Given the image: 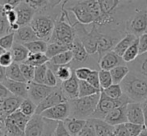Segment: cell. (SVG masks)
Masks as SVG:
<instances>
[{
  "label": "cell",
  "mask_w": 147,
  "mask_h": 136,
  "mask_svg": "<svg viewBox=\"0 0 147 136\" xmlns=\"http://www.w3.org/2000/svg\"><path fill=\"white\" fill-rule=\"evenodd\" d=\"M123 93L131 102L142 103L147 99V78L130 70L129 74L122 81Z\"/></svg>",
  "instance_id": "obj_1"
},
{
  "label": "cell",
  "mask_w": 147,
  "mask_h": 136,
  "mask_svg": "<svg viewBox=\"0 0 147 136\" xmlns=\"http://www.w3.org/2000/svg\"><path fill=\"white\" fill-rule=\"evenodd\" d=\"M76 39V33L73 25L70 23L68 17V11L65 10L63 3V8L55 22L54 30L50 38V42L59 43L66 46H72L74 40Z\"/></svg>",
  "instance_id": "obj_2"
},
{
  "label": "cell",
  "mask_w": 147,
  "mask_h": 136,
  "mask_svg": "<svg viewBox=\"0 0 147 136\" xmlns=\"http://www.w3.org/2000/svg\"><path fill=\"white\" fill-rule=\"evenodd\" d=\"M64 8L73 14L76 21L83 25L94 24L97 1H64Z\"/></svg>",
  "instance_id": "obj_3"
},
{
  "label": "cell",
  "mask_w": 147,
  "mask_h": 136,
  "mask_svg": "<svg viewBox=\"0 0 147 136\" xmlns=\"http://www.w3.org/2000/svg\"><path fill=\"white\" fill-rule=\"evenodd\" d=\"M99 99L100 93L88 97H79L73 100H68L70 104V117L89 120L96 110Z\"/></svg>",
  "instance_id": "obj_4"
},
{
  "label": "cell",
  "mask_w": 147,
  "mask_h": 136,
  "mask_svg": "<svg viewBox=\"0 0 147 136\" xmlns=\"http://www.w3.org/2000/svg\"><path fill=\"white\" fill-rule=\"evenodd\" d=\"M57 18H55L53 14H49L47 12H40L34 16L30 26L39 40L50 41Z\"/></svg>",
  "instance_id": "obj_5"
},
{
  "label": "cell",
  "mask_w": 147,
  "mask_h": 136,
  "mask_svg": "<svg viewBox=\"0 0 147 136\" xmlns=\"http://www.w3.org/2000/svg\"><path fill=\"white\" fill-rule=\"evenodd\" d=\"M129 103H132V102L130 101V99L125 94H124L121 98H119V99H112V98L108 97L103 91H101L100 99H99L98 105H97L96 110L93 113L91 118L104 120L106 115L108 114L109 112H111L113 109L117 108V107H120V106L127 105V104H129Z\"/></svg>",
  "instance_id": "obj_6"
},
{
  "label": "cell",
  "mask_w": 147,
  "mask_h": 136,
  "mask_svg": "<svg viewBox=\"0 0 147 136\" xmlns=\"http://www.w3.org/2000/svg\"><path fill=\"white\" fill-rule=\"evenodd\" d=\"M126 33L136 37L147 33V5L136 10L128 19L125 25Z\"/></svg>",
  "instance_id": "obj_7"
},
{
  "label": "cell",
  "mask_w": 147,
  "mask_h": 136,
  "mask_svg": "<svg viewBox=\"0 0 147 136\" xmlns=\"http://www.w3.org/2000/svg\"><path fill=\"white\" fill-rule=\"evenodd\" d=\"M67 101H68V99L65 96V94H64L63 90L61 89V86H58V87H56L53 90V92L50 95L47 96V97L37 106L36 114L40 115L41 113L44 112L47 109L52 108V107L56 106V105L61 104V103H64V102H67Z\"/></svg>",
  "instance_id": "obj_8"
},
{
  "label": "cell",
  "mask_w": 147,
  "mask_h": 136,
  "mask_svg": "<svg viewBox=\"0 0 147 136\" xmlns=\"http://www.w3.org/2000/svg\"><path fill=\"white\" fill-rule=\"evenodd\" d=\"M41 116L44 119L51 121H65L68 117H70V104L69 102H64L61 104H58L56 106L49 108L41 113Z\"/></svg>",
  "instance_id": "obj_9"
},
{
  "label": "cell",
  "mask_w": 147,
  "mask_h": 136,
  "mask_svg": "<svg viewBox=\"0 0 147 136\" xmlns=\"http://www.w3.org/2000/svg\"><path fill=\"white\" fill-rule=\"evenodd\" d=\"M55 88L49 87L45 84H38L35 82L29 83V93L28 98L32 100L38 106L48 95H50Z\"/></svg>",
  "instance_id": "obj_10"
},
{
  "label": "cell",
  "mask_w": 147,
  "mask_h": 136,
  "mask_svg": "<svg viewBox=\"0 0 147 136\" xmlns=\"http://www.w3.org/2000/svg\"><path fill=\"white\" fill-rule=\"evenodd\" d=\"M15 11L17 13V17H18L17 24L20 27L30 25L34 16L36 15L35 14L36 11L26 1H22L19 4V6L15 9Z\"/></svg>",
  "instance_id": "obj_11"
},
{
  "label": "cell",
  "mask_w": 147,
  "mask_h": 136,
  "mask_svg": "<svg viewBox=\"0 0 147 136\" xmlns=\"http://www.w3.org/2000/svg\"><path fill=\"white\" fill-rule=\"evenodd\" d=\"M3 84L8 89V91L11 93V95L22 98V99H27L28 98V93H29V83L13 81V80H9L6 78V79L3 81Z\"/></svg>",
  "instance_id": "obj_12"
},
{
  "label": "cell",
  "mask_w": 147,
  "mask_h": 136,
  "mask_svg": "<svg viewBox=\"0 0 147 136\" xmlns=\"http://www.w3.org/2000/svg\"><path fill=\"white\" fill-rule=\"evenodd\" d=\"M120 65H125V62L123 58L117 55L114 51H110L104 54L98 61V66L100 70H106V71H111Z\"/></svg>",
  "instance_id": "obj_13"
},
{
  "label": "cell",
  "mask_w": 147,
  "mask_h": 136,
  "mask_svg": "<svg viewBox=\"0 0 147 136\" xmlns=\"http://www.w3.org/2000/svg\"><path fill=\"white\" fill-rule=\"evenodd\" d=\"M127 105H124V106H120L113 109L111 112H109L106 115V117L104 118V121L113 127L127 123L128 120H127V113H126Z\"/></svg>",
  "instance_id": "obj_14"
},
{
  "label": "cell",
  "mask_w": 147,
  "mask_h": 136,
  "mask_svg": "<svg viewBox=\"0 0 147 136\" xmlns=\"http://www.w3.org/2000/svg\"><path fill=\"white\" fill-rule=\"evenodd\" d=\"M61 89L68 100H73L79 98V80L77 79L73 72L71 78L64 82H61Z\"/></svg>",
  "instance_id": "obj_15"
},
{
  "label": "cell",
  "mask_w": 147,
  "mask_h": 136,
  "mask_svg": "<svg viewBox=\"0 0 147 136\" xmlns=\"http://www.w3.org/2000/svg\"><path fill=\"white\" fill-rule=\"evenodd\" d=\"M126 113H127L128 122L144 126L145 120H144L141 103H129L127 105V108H126Z\"/></svg>",
  "instance_id": "obj_16"
},
{
  "label": "cell",
  "mask_w": 147,
  "mask_h": 136,
  "mask_svg": "<svg viewBox=\"0 0 147 136\" xmlns=\"http://www.w3.org/2000/svg\"><path fill=\"white\" fill-rule=\"evenodd\" d=\"M24 99L16 96H9L6 99L1 101V110H2V119L5 120L8 116H10L11 114L15 113L16 111L19 110L21 103Z\"/></svg>",
  "instance_id": "obj_17"
},
{
  "label": "cell",
  "mask_w": 147,
  "mask_h": 136,
  "mask_svg": "<svg viewBox=\"0 0 147 136\" xmlns=\"http://www.w3.org/2000/svg\"><path fill=\"white\" fill-rule=\"evenodd\" d=\"M45 120L41 115H33L25 128V136H41L44 130Z\"/></svg>",
  "instance_id": "obj_18"
},
{
  "label": "cell",
  "mask_w": 147,
  "mask_h": 136,
  "mask_svg": "<svg viewBox=\"0 0 147 136\" xmlns=\"http://www.w3.org/2000/svg\"><path fill=\"white\" fill-rule=\"evenodd\" d=\"M37 39L38 38H37L36 34H35L34 30L32 29L30 25L20 27L15 32V43L25 45L29 42L37 40Z\"/></svg>",
  "instance_id": "obj_19"
},
{
  "label": "cell",
  "mask_w": 147,
  "mask_h": 136,
  "mask_svg": "<svg viewBox=\"0 0 147 136\" xmlns=\"http://www.w3.org/2000/svg\"><path fill=\"white\" fill-rule=\"evenodd\" d=\"M71 51L73 53V62L74 63H84L88 61L89 59V53L83 46L79 39L76 38L72 44Z\"/></svg>",
  "instance_id": "obj_20"
},
{
  "label": "cell",
  "mask_w": 147,
  "mask_h": 136,
  "mask_svg": "<svg viewBox=\"0 0 147 136\" xmlns=\"http://www.w3.org/2000/svg\"><path fill=\"white\" fill-rule=\"evenodd\" d=\"M89 120L92 123L97 136H113L114 135V127L109 125L108 123H106L104 120L94 119V118H90Z\"/></svg>",
  "instance_id": "obj_21"
},
{
  "label": "cell",
  "mask_w": 147,
  "mask_h": 136,
  "mask_svg": "<svg viewBox=\"0 0 147 136\" xmlns=\"http://www.w3.org/2000/svg\"><path fill=\"white\" fill-rule=\"evenodd\" d=\"M63 122L66 129L71 134V136H78V134L82 131V129L85 127L87 120H82V119L73 118V117H68Z\"/></svg>",
  "instance_id": "obj_22"
},
{
  "label": "cell",
  "mask_w": 147,
  "mask_h": 136,
  "mask_svg": "<svg viewBox=\"0 0 147 136\" xmlns=\"http://www.w3.org/2000/svg\"><path fill=\"white\" fill-rule=\"evenodd\" d=\"M12 57H13V61L18 64H21L24 63L27 60L28 56L30 55L28 49L25 47V45L19 44V43H14L13 47H12L11 50Z\"/></svg>",
  "instance_id": "obj_23"
},
{
  "label": "cell",
  "mask_w": 147,
  "mask_h": 136,
  "mask_svg": "<svg viewBox=\"0 0 147 136\" xmlns=\"http://www.w3.org/2000/svg\"><path fill=\"white\" fill-rule=\"evenodd\" d=\"M128 66L131 71L136 72V73L147 78V52L139 55L137 59L130 63Z\"/></svg>",
  "instance_id": "obj_24"
},
{
  "label": "cell",
  "mask_w": 147,
  "mask_h": 136,
  "mask_svg": "<svg viewBox=\"0 0 147 136\" xmlns=\"http://www.w3.org/2000/svg\"><path fill=\"white\" fill-rule=\"evenodd\" d=\"M5 120L12 123V124L15 125L16 127H18L20 130L25 132V128H26V126H27V123L29 122L30 118L26 116V115H24L20 110H18V111H16L15 113L11 114L10 116H8Z\"/></svg>",
  "instance_id": "obj_25"
},
{
  "label": "cell",
  "mask_w": 147,
  "mask_h": 136,
  "mask_svg": "<svg viewBox=\"0 0 147 136\" xmlns=\"http://www.w3.org/2000/svg\"><path fill=\"white\" fill-rule=\"evenodd\" d=\"M137 38L138 37H136L135 35L127 33L125 36L123 37V38L121 39V40L119 41V42L117 43V45L114 47L113 51H114L117 55H119V56L122 57L124 53L127 51V49L129 48L132 44H133L134 41H135Z\"/></svg>",
  "instance_id": "obj_26"
},
{
  "label": "cell",
  "mask_w": 147,
  "mask_h": 136,
  "mask_svg": "<svg viewBox=\"0 0 147 136\" xmlns=\"http://www.w3.org/2000/svg\"><path fill=\"white\" fill-rule=\"evenodd\" d=\"M6 78L9 80H13V81L18 82H26L25 78H24L23 74L21 72V68L20 64L18 63H12L9 67L6 68ZM27 83V82H26Z\"/></svg>",
  "instance_id": "obj_27"
},
{
  "label": "cell",
  "mask_w": 147,
  "mask_h": 136,
  "mask_svg": "<svg viewBox=\"0 0 147 136\" xmlns=\"http://www.w3.org/2000/svg\"><path fill=\"white\" fill-rule=\"evenodd\" d=\"M130 68L127 64L120 65V66L115 67L110 71L111 76L113 79V84H121L122 81L126 78V76L129 74Z\"/></svg>",
  "instance_id": "obj_28"
},
{
  "label": "cell",
  "mask_w": 147,
  "mask_h": 136,
  "mask_svg": "<svg viewBox=\"0 0 147 136\" xmlns=\"http://www.w3.org/2000/svg\"><path fill=\"white\" fill-rule=\"evenodd\" d=\"M71 62H73V53L71 50H68L50 59L48 63L53 66H63V65H69Z\"/></svg>",
  "instance_id": "obj_29"
},
{
  "label": "cell",
  "mask_w": 147,
  "mask_h": 136,
  "mask_svg": "<svg viewBox=\"0 0 147 136\" xmlns=\"http://www.w3.org/2000/svg\"><path fill=\"white\" fill-rule=\"evenodd\" d=\"M72 46H66V45H62L59 43H52L50 42L47 46V50H46V56L49 58V60L52 58H54L55 56L61 54V53L65 52V51L71 50Z\"/></svg>",
  "instance_id": "obj_30"
},
{
  "label": "cell",
  "mask_w": 147,
  "mask_h": 136,
  "mask_svg": "<svg viewBox=\"0 0 147 136\" xmlns=\"http://www.w3.org/2000/svg\"><path fill=\"white\" fill-rule=\"evenodd\" d=\"M48 65H50V64H48ZM50 66H53V65H50ZM51 69H52V68H51ZM52 70L55 73V75H56V77L58 78V80H60L61 82H64V81H66V80L70 79L74 72V70L72 69L70 65L54 66V69H52Z\"/></svg>",
  "instance_id": "obj_31"
},
{
  "label": "cell",
  "mask_w": 147,
  "mask_h": 136,
  "mask_svg": "<svg viewBox=\"0 0 147 136\" xmlns=\"http://www.w3.org/2000/svg\"><path fill=\"white\" fill-rule=\"evenodd\" d=\"M140 55L139 53V41H138V38L134 41V43L127 49L125 53L123 54L122 58H123L124 62L125 63H131L133 61H135L137 59V57Z\"/></svg>",
  "instance_id": "obj_32"
},
{
  "label": "cell",
  "mask_w": 147,
  "mask_h": 136,
  "mask_svg": "<svg viewBox=\"0 0 147 136\" xmlns=\"http://www.w3.org/2000/svg\"><path fill=\"white\" fill-rule=\"evenodd\" d=\"M47 46H48V44H47L46 41L39 40V39L25 44V47L28 49L30 54H37V53L45 54L47 50Z\"/></svg>",
  "instance_id": "obj_33"
},
{
  "label": "cell",
  "mask_w": 147,
  "mask_h": 136,
  "mask_svg": "<svg viewBox=\"0 0 147 136\" xmlns=\"http://www.w3.org/2000/svg\"><path fill=\"white\" fill-rule=\"evenodd\" d=\"M49 58L46 56V54H43V53H37V54H30L28 56L27 60L24 63L28 65H31L33 67H38L41 65L44 64H48L49 62Z\"/></svg>",
  "instance_id": "obj_34"
},
{
  "label": "cell",
  "mask_w": 147,
  "mask_h": 136,
  "mask_svg": "<svg viewBox=\"0 0 147 136\" xmlns=\"http://www.w3.org/2000/svg\"><path fill=\"white\" fill-rule=\"evenodd\" d=\"M36 109H37V105L35 104L32 100L27 98V99H24L23 101H22L19 110L21 111L24 115H26L27 117L31 118L33 115L36 114Z\"/></svg>",
  "instance_id": "obj_35"
},
{
  "label": "cell",
  "mask_w": 147,
  "mask_h": 136,
  "mask_svg": "<svg viewBox=\"0 0 147 136\" xmlns=\"http://www.w3.org/2000/svg\"><path fill=\"white\" fill-rule=\"evenodd\" d=\"M97 93H100V90L91 86L87 81H79V97H88Z\"/></svg>",
  "instance_id": "obj_36"
},
{
  "label": "cell",
  "mask_w": 147,
  "mask_h": 136,
  "mask_svg": "<svg viewBox=\"0 0 147 136\" xmlns=\"http://www.w3.org/2000/svg\"><path fill=\"white\" fill-rule=\"evenodd\" d=\"M101 91H103L108 97L112 98V99H119L124 95L121 84H112L110 87L106 88L104 90H101Z\"/></svg>",
  "instance_id": "obj_37"
},
{
  "label": "cell",
  "mask_w": 147,
  "mask_h": 136,
  "mask_svg": "<svg viewBox=\"0 0 147 136\" xmlns=\"http://www.w3.org/2000/svg\"><path fill=\"white\" fill-rule=\"evenodd\" d=\"M99 81H100L101 90H104L106 88L110 87L113 84V79H112V76H111L110 71L99 70Z\"/></svg>",
  "instance_id": "obj_38"
},
{
  "label": "cell",
  "mask_w": 147,
  "mask_h": 136,
  "mask_svg": "<svg viewBox=\"0 0 147 136\" xmlns=\"http://www.w3.org/2000/svg\"><path fill=\"white\" fill-rule=\"evenodd\" d=\"M48 68H49L48 64H44V65H41V66L35 67V73H34L33 82L38 83V84H44Z\"/></svg>",
  "instance_id": "obj_39"
},
{
  "label": "cell",
  "mask_w": 147,
  "mask_h": 136,
  "mask_svg": "<svg viewBox=\"0 0 147 136\" xmlns=\"http://www.w3.org/2000/svg\"><path fill=\"white\" fill-rule=\"evenodd\" d=\"M14 43H15V33L13 32H10L0 38V46L6 51L11 50Z\"/></svg>",
  "instance_id": "obj_40"
},
{
  "label": "cell",
  "mask_w": 147,
  "mask_h": 136,
  "mask_svg": "<svg viewBox=\"0 0 147 136\" xmlns=\"http://www.w3.org/2000/svg\"><path fill=\"white\" fill-rule=\"evenodd\" d=\"M20 68H21V72H22V74H23L24 78H25L26 82H27V83L33 82L34 73H35V67L26 64V63H21V64H20Z\"/></svg>",
  "instance_id": "obj_41"
},
{
  "label": "cell",
  "mask_w": 147,
  "mask_h": 136,
  "mask_svg": "<svg viewBox=\"0 0 147 136\" xmlns=\"http://www.w3.org/2000/svg\"><path fill=\"white\" fill-rule=\"evenodd\" d=\"M93 69L87 66H80L74 69V73H75L76 77L79 81H87L88 77L90 76L91 72Z\"/></svg>",
  "instance_id": "obj_42"
},
{
  "label": "cell",
  "mask_w": 147,
  "mask_h": 136,
  "mask_svg": "<svg viewBox=\"0 0 147 136\" xmlns=\"http://www.w3.org/2000/svg\"><path fill=\"white\" fill-rule=\"evenodd\" d=\"M28 4L35 10V11H44L45 9L48 8L50 5L51 1H47V0H27Z\"/></svg>",
  "instance_id": "obj_43"
},
{
  "label": "cell",
  "mask_w": 147,
  "mask_h": 136,
  "mask_svg": "<svg viewBox=\"0 0 147 136\" xmlns=\"http://www.w3.org/2000/svg\"><path fill=\"white\" fill-rule=\"evenodd\" d=\"M44 84L52 88L58 87V78L56 77V75H55V73L53 72V70L51 68H48V70H47Z\"/></svg>",
  "instance_id": "obj_44"
},
{
  "label": "cell",
  "mask_w": 147,
  "mask_h": 136,
  "mask_svg": "<svg viewBox=\"0 0 147 136\" xmlns=\"http://www.w3.org/2000/svg\"><path fill=\"white\" fill-rule=\"evenodd\" d=\"M125 127L130 136H139L140 133L145 129V127L142 126V125L134 124V123H130V122L125 123Z\"/></svg>",
  "instance_id": "obj_45"
},
{
  "label": "cell",
  "mask_w": 147,
  "mask_h": 136,
  "mask_svg": "<svg viewBox=\"0 0 147 136\" xmlns=\"http://www.w3.org/2000/svg\"><path fill=\"white\" fill-rule=\"evenodd\" d=\"M45 120V126H44V130L41 136H54L55 129H56L57 123L56 121H51V120Z\"/></svg>",
  "instance_id": "obj_46"
},
{
  "label": "cell",
  "mask_w": 147,
  "mask_h": 136,
  "mask_svg": "<svg viewBox=\"0 0 147 136\" xmlns=\"http://www.w3.org/2000/svg\"><path fill=\"white\" fill-rule=\"evenodd\" d=\"M87 82L90 84L91 86H93V87L96 88L97 90H100L101 91L100 81H99V71L93 69L92 72H91V74H90V76L88 77Z\"/></svg>",
  "instance_id": "obj_47"
},
{
  "label": "cell",
  "mask_w": 147,
  "mask_h": 136,
  "mask_svg": "<svg viewBox=\"0 0 147 136\" xmlns=\"http://www.w3.org/2000/svg\"><path fill=\"white\" fill-rule=\"evenodd\" d=\"M8 33H10V25L6 19L5 13H3L0 15V38Z\"/></svg>",
  "instance_id": "obj_48"
},
{
  "label": "cell",
  "mask_w": 147,
  "mask_h": 136,
  "mask_svg": "<svg viewBox=\"0 0 147 136\" xmlns=\"http://www.w3.org/2000/svg\"><path fill=\"white\" fill-rule=\"evenodd\" d=\"M14 63L13 61V57H12V53L11 51H6L3 55L0 56V66L3 68H7L9 67L10 65Z\"/></svg>",
  "instance_id": "obj_49"
},
{
  "label": "cell",
  "mask_w": 147,
  "mask_h": 136,
  "mask_svg": "<svg viewBox=\"0 0 147 136\" xmlns=\"http://www.w3.org/2000/svg\"><path fill=\"white\" fill-rule=\"evenodd\" d=\"M78 136H97L94 127H93L92 123L90 122V120H87L85 127L82 129V131L78 134Z\"/></svg>",
  "instance_id": "obj_50"
},
{
  "label": "cell",
  "mask_w": 147,
  "mask_h": 136,
  "mask_svg": "<svg viewBox=\"0 0 147 136\" xmlns=\"http://www.w3.org/2000/svg\"><path fill=\"white\" fill-rule=\"evenodd\" d=\"M54 136H71V134H70L67 129H66L63 121H60V122L57 123L56 129H55V132H54Z\"/></svg>",
  "instance_id": "obj_51"
},
{
  "label": "cell",
  "mask_w": 147,
  "mask_h": 136,
  "mask_svg": "<svg viewBox=\"0 0 147 136\" xmlns=\"http://www.w3.org/2000/svg\"><path fill=\"white\" fill-rule=\"evenodd\" d=\"M4 13H5L6 19H7V21H8V23H9L10 26L17 24L18 17H17V13H16L15 9L10 10V11H7V12H4Z\"/></svg>",
  "instance_id": "obj_52"
},
{
  "label": "cell",
  "mask_w": 147,
  "mask_h": 136,
  "mask_svg": "<svg viewBox=\"0 0 147 136\" xmlns=\"http://www.w3.org/2000/svg\"><path fill=\"white\" fill-rule=\"evenodd\" d=\"M139 41V53L140 55L147 52V33L138 37Z\"/></svg>",
  "instance_id": "obj_53"
},
{
  "label": "cell",
  "mask_w": 147,
  "mask_h": 136,
  "mask_svg": "<svg viewBox=\"0 0 147 136\" xmlns=\"http://www.w3.org/2000/svg\"><path fill=\"white\" fill-rule=\"evenodd\" d=\"M114 133H115V136H130L127 131V129H126V127H125V124H121V125H118V126H115Z\"/></svg>",
  "instance_id": "obj_54"
},
{
  "label": "cell",
  "mask_w": 147,
  "mask_h": 136,
  "mask_svg": "<svg viewBox=\"0 0 147 136\" xmlns=\"http://www.w3.org/2000/svg\"><path fill=\"white\" fill-rule=\"evenodd\" d=\"M11 96V93L8 91V89L5 87L3 83H0V100H4Z\"/></svg>",
  "instance_id": "obj_55"
},
{
  "label": "cell",
  "mask_w": 147,
  "mask_h": 136,
  "mask_svg": "<svg viewBox=\"0 0 147 136\" xmlns=\"http://www.w3.org/2000/svg\"><path fill=\"white\" fill-rule=\"evenodd\" d=\"M0 136H7L6 124L4 119H0Z\"/></svg>",
  "instance_id": "obj_56"
},
{
  "label": "cell",
  "mask_w": 147,
  "mask_h": 136,
  "mask_svg": "<svg viewBox=\"0 0 147 136\" xmlns=\"http://www.w3.org/2000/svg\"><path fill=\"white\" fill-rule=\"evenodd\" d=\"M142 106V110H143V115H144V120H145V124L147 123V99L144 100L143 102L141 103ZM144 124V125H145Z\"/></svg>",
  "instance_id": "obj_57"
},
{
  "label": "cell",
  "mask_w": 147,
  "mask_h": 136,
  "mask_svg": "<svg viewBox=\"0 0 147 136\" xmlns=\"http://www.w3.org/2000/svg\"><path fill=\"white\" fill-rule=\"evenodd\" d=\"M6 79V69L0 66V83H3V81Z\"/></svg>",
  "instance_id": "obj_58"
},
{
  "label": "cell",
  "mask_w": 147,
  "mask_h": 136,
  "mask_svg": "<svg viewBox=\"0 0 147 136\" xmlns=\"http://www.w3.org/2000/svg\"><path fill=\"white\" fill-rule=\"evenodd\" d=\"M139 136H147V130H146V129H144V130L139 134Z\"/></svg>",
  "instance_id": "obj_59"
},
{
  "label": "cell",
  "mask_w": 147,
  "mask_h": 136,
  "mask_svg": "<svg viewBox=\"0 0 147 136\" xmlns=\"http://www.w3.org/2000/svg\"><path fill=\"white\" fill-rule=\"evenodd\" d=\"M5 52H6V50H5V49H3L1 46H0V56H1V55H3Z\"/></svg>",
  "instance_id": "obj_60"
},
{
  "label": "cell",
  "mask_w": 147,
  "mask_h": 136,
  "mask_svg": "<svg viewBox=\"0 0 147 136\" xmlns=\"http://www.w3.org/2000/svg\"><path fill=\"white\" fill-rule=\"evenodd\" d=\"M1 101H2V100H0V119H2V110H1Z\"/></svg>",
  "instance_id": "obj_61"
},
{
  "label": "cell",
  "mask_w": 147,
  "mask_h": 136,
  "mask_svg": "<svg viewBox=\"0 0 147 136\" xmlns=\"http://www.w3.org/2000/svg\"><path fill=\"white\" fill-rule=\"evenodd\" d=\"M4 13V11H3V7H2L1 5H0V15H1V14H3Z\"/></svg>",
  "instance_id": "obj_62"
}]
</instances>
